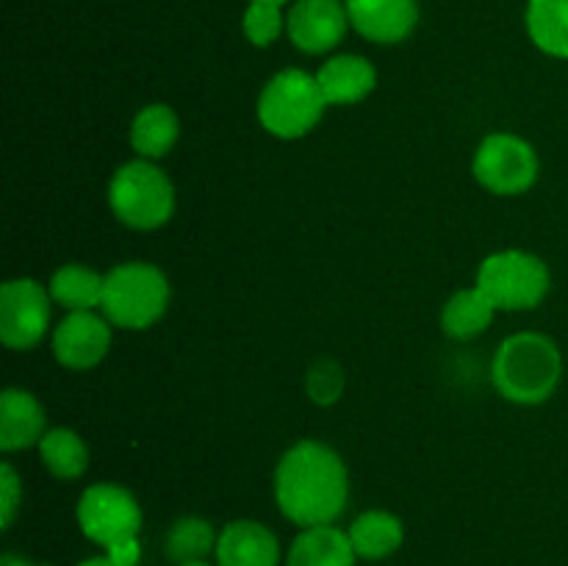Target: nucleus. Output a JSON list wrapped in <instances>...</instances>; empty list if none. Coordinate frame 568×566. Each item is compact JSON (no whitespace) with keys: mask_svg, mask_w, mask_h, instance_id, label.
<instances>
[{"mask_svg":"<svg viewBox=\"0 0 568 566\" xmlns=\"http://www.w3.org/2000/svg\"><path fill=\"white\" fill-rule=\"evenodd\" d=\"M305 388H308V397L316 405H333L344 392L342 366L331 358L314 361L308 370V377H305Z\"/></svg>","mask_w":568,"mask_h":566,"instance_id":"obj_25","label":"nucleus"},{"mask_svg":"<svg viewBox=\"0 0 568 566\" xmlns=\"http://www.w3.org/2000/svg\"><path fill=\"white\" fill-rule=\"evenodd\" d=\"M342 0H294L286 14V33L300 53L325 55L344 42L349 31Z\"/></svg>","mask_w":568,"mask_h":566,"instance_id":"obj_10","label":"nucleus"},{"mask_svg":"<svg viewBox=\"0 0 568 566\" xmlns=\"http://www.w3.org/2000/svg\"><path fill=\"white\" fill-rule=\"evenodd\" d=\"M105 555L111 560H116L120 566H139V560H142V544H139V538H128V542H120L105 549Z\"/></svg>","mask_w":568,"mask_h":566,"instance_id":"obj_27","label":"nucleus"},{"mask_svg":"<svg viewBox=\"0 0 568 566\" xmlns=\"http://www.w3.org/2000/svg\"><path fill=\"white\" fill-rule=\"evenodd\" d=\"M494 314H497V305L486 297L480 286L460 289L444 305L442 327L449 338L469 342V338L480 336L491 325Z\"/></svg>","mask_w":568,"mask_h":566,"instance_id":"obj_20","label":"nucleus"},{"mask_svg":"<svg viewBox=\"0 0 568 566\" xmlns=\"http://www.w3.org/2000/svg\"><path fill=\"white\" fill-rule=\"evenodd\" d=\"M50 297L67 311H98L103 305L105 275L83 264H64L48 283Z\"/></svg>","mask_w":568,"mask_h":566,"instance_id":"obj_19","label":"nucleus"},{"mask_svg":"<svg viewBox=\"0 0 568 566\" xmlns=\"http://www.w3.org/2000/svg\"><path fill=\"white\" fill-rule=\"evenodd\" d=\"M216 538H220V533L214 530V525L209 519H203V516H183V519H178L166 530V558L175 566L192 564V560H205L209 555H214Z\"/></svg>","mask_w":568,"mask_h":566,"instance_id":"obj_23","label":"nucleus"},{"mask_svg":"<svg viewBox=\"0 0 568 566\" xmlns=\"http://www.w3.org/2000/svg\"><path fill=\"white\" fill-rule=\"evenodd\" d=\"M316 81L327 105H353L375 92L377 70L366 55L338 53L316 70Z\"/></svg>","mask_w":568,"mask_h":566,"instance_id":"obj_15","label":"nucleus"},{"mask_svg":"<svg viewBox=\"0 0 568 566\" xmlns=\"http://www.w3.org/2000/svg\"><path fill=\"white\" fill-rule=\"evenodd\" d=\"M349 26L375 44H399L419 26L416 0H344Z\"/></svg>","mask_w":568,"mask_h":566,"instance_id":"obj_12","label":"nucleus"},{"mask_svg":"<svg viewBox=\"0 0 568 566\" xmlns=\"http://www.w3.org/2000/svg\"><path fill=\"white\" fill-rule=\"evenodd\" d=\"M0 566H33V564L28 558H22V555L6 553L3 558H0Z\"/></svg>","mask_w":568,"mask_h":566,"instance_id":"obj_28","label":"nucleus"},{"mask_svg":"<svg viewBox=\"0 0 568 566\" xmlns=\"http://www.w3.org/2000/svg\"><path fill=\"white\" fill-rule=\"evenodd\" d=\"M44 433H48L44 405L26 388H6L0 397V449L17 453V449L39 447Z\"/></svg>","mask_w":568,"mask_h":566,"instance_id":"obj_14","label":"nucleus"},{"mask_svg":"<svg viewBox=\"0 0 568 566\" xmlns=\"http://www.w3.org/2000/svg\"><path fill=\"white\" fill-rule=\"evenodd\" d=\"M78 566H120V564H116V560H111L109 555H94V558L81 560Z\"/></svg>","mask_w":568,"mask_h":566,"instance_id":"obj_29","label":"nucleus"},{"mask_svg":"<svg viewBox=\"0 0 568 566\" xmlns=\"http://www.w3.org/2000/svg\"><path fill=\"white\" fill-rule=\"evenodd\" d=\"M525 28L541 53L568 59V0H527Z\"/></svg>","mask_w":568,"mask_h":566,"instance_id":"obj_21","label":"nucleus"},{"mask_svg":"<svg viewBox=\"0 0 568 566\" xmlns=\"http://www.w3.org/2000/svg\"><path fill=\"white\" fill-rule=\"evenodd\" d=\"M170 281L148 261H125L105 272L100 314L122 331H148L170 305Z\"/></svg>","mask_w":568,"mask_h":566,"instance_id":"obj_3","label":"nucleus"},{"mask_svg":"<svg viewBox=\"0 0 568 566\" xmlns=\"http://www.w3.org/2000/svg\"><path fill=\"white\" fill-rule=\"evenodd\" d=\"M349 542L358 558L364 560H383L397 553L405 542V525L397 514L383 508L364 511L355 516V522L347 530Z\"/></svg>","mask_w":568,"mask_h":566,"instance_id":"obj_17","label":"nucleus"},{"mask_svg":"<svg viewBox=\"0 0 568 566\" xmlns=\"http://www.w3.org/2000/svg\"><path fill=\"white\" fill-rule=\"evenodd\" d=\"M250 3H275V6H286L288 0H250Z\"/></svg>","mask_w":568,"mask_h":566,"instance_id":"obj_30","label":"nucleus"},{"mask_svg":"<svg viewBox=\"0 0 568 566\" xmlns=\"http://www.w3.org/2000/svg\"><path fill=\"white\" fill-rule=\"evenodd\" d=\"M181 566H214V564H209V560H192V564H181Z\"/></svg>","mask_w":568,"mask_h":566,"instance_id":"obj_31","label":"nucleus"},{"mask_svg":"<svg viewBox=\"0 0 568 566\" xmlns=\"http://www.w3.org/2000/svg\"><path fill=\"white\" fill-rule=\"evenodd\" d=\"M560 377H564V355L547 333H514L494 353V386L516 405L547 403L558 392Z\"/></svg>","mask_w":568,"mask_h":566,"instance_id":"obj_2","label":"nucleus"},{"mask_svg":"<svg viewBox=\"0 0 568 566\" xmlns=\"http://www.w3.org/2000/svg\"><path fill=\"white\" fill-rule=\"evenodd\" d=\"M538 153L527 139L516 133H488L475 150L471 172L477 183L499 198H514L525 194L527 189L536 186L538 181Z\"/></svg>","mask_w":568,"mask_h":566,"instance_id":"obj_7","label":"nucleus"},{"mask_svg":"<svg viewBox=\"0 0 568 566\" xmlns=\"http://www.w3.org/2000/svg\"><path fill=\"white\" fill-rule=\"evenodd\" d=\"M242 31L255 48H270L286 33V14L275 3H247L242 17Z\"/></svg>","mask_w":568,"mask_h":566,"instance_id":"obj_24","label":"nucleus"},{"mask_svg":"<svg viewBox=\"0 0 568 566\" xmlns=\"http://www.w3.org/2000/svg\"><path fill=\"white\" fill-rule=\"evenodd\" d=\"M497 311H530L544 303L552 286L547 261L527 250H499L477 266V281Z\"/></svg>","mask_w":568,"mask_h":566,"instance_id":"obj_6","label":"nucleus"},{"mask_svg":"<svg viewBox=\"0 0 568 566\" xmlns=\"http://www.w3.org/2000/svg\"><path fill=\"white\" fill-rule=\"evenodd\" d=\"M349 499V472L325 442L300 438L275 466V503L297 527L333 525Z\"/></svg>","mask_w":568,"mask_h":566,"instance_id":"obj_1","label":"nucleus"},{"mask_svg":"<svg viewBox=\"0 0 568 566\" xmlns=\"http://www.w3.org/2000/svg\"><path fill=\"white\" fill-rule=\"evenodd\" d=\"M109 205L122 225L133 231H155L175 211V186L155 161H125L111 175Z\"/></svg>","mask_w":568,"mask_h":566,"instance_id":"obj_5","label":"nucleus"},{"mask_svg":"<svg viewBox=\"0 0 568 566\" xmlns=\"http://www.w3.org/2000/svg\"><path fill=\"white\" fill-rule=\"evenodd\" d=\"M37 449L44 469L59 481H75L89 469L87 442L70 427H50Z\"/></svg>","mask_w":568,"mask_h":566,"instance_id":"obj_22","label":"nucleus"},{"mask_svg":"<svg viewBox=\"0 0 568 566\" xmlns=\"http://www.w3.org/2000/svg\"><path fill=\"white\" fill-rule=\"evenodd\" d=\"M325 109L327 100L316 75L297 67L272 75L255 103L261 128L277 139H303L320 125Z\"/></svg>","mask_w":568,"mask_h":566,"instance_id":"obj_4","label":"nucleus"},{"mask_svg":"<svg viewBox=\"0 0 568 566\" xmlns=\"http://www.w3.org/2000/svg\"><path fill=\"white\" fill-rule=\"evenodd\" d=\"M20 503H22L20 477H17L14 466L3 464L0 466V525H3V530H9L11 527Z\"/></svg>","mask_w":568,"mask_h":566,"instance_id":"obj_26","label":"nucleus"},{"mask_svg":"<svg viewBox=\"0 0 568 566\" xmlns=\"http://www.w3.org/2000/svg\"><path fill=\"white\" fill-rule=\"evenodd\" d=\"M355 549L347 530L336 525L303 527L288 547L286 566H355Z\"/></svg>","mask_w":568,"mask_h":566,"instance_id":"obj_16","label":"nucleus"},{"mask_svg":"<svg viewBox=\"0 0 568 566\" xmlns=\"http://www.w3.org/2000/svg\"><path fill=\"white\" fill-rule=\"evenodd\" d=\"M75 516L83 536L103 549L139 538L142 530V505L120 483H94L83 488Z\"/></svg>","mask_w":568,"mask_h":566,"instance_id":"obj_8","label":"nucleus"},{"mask_svg":"<svg viewBox=\"0 0 568 566\" xmlns=\"http://www.w3.org/2000/svg\"><path fill=\"white\" fill-rule=\"evenodd\" d=\"M50 289L33 277H14L0 289V342L9 350H31L50 327Z\"/></svg>","mask_w":568,"mask_h":566,"instance_id":"obj_9","label":"nucleus"},{"mask_svg":"<svg viewBox=\"0 0 568 566\" xmlns=\"http://www.w3.org/2000/svg\"><path fill=\"white\" fill-rule=\"evenodd\" d=\"M214 558L216 566H277L281 542L261 522L236 519L220 530Z\"/></svg>","mask_w":568,"mask_h":566,"instance_id":"obj_13","label":"nucleus"},{"mask_svg":"<svg viewBox=\"0 0 568 566\" xmlns=\"http://www.w3.org/2000/svg\"><path fill=\"white\" fill-rule=\"evenodd\" d=\"M181 137V120L166 103H150L133 117L131 122V148L139 159L159 161L175 148Z\"/></svg>","mask_w":568,"mask_h":566,"instance_id":"obj_18","label":"nucleus"},{"mask_svg":"<svg viewBox=\"0 0 568 566\" xmlns=\"http://www.w3.org/2000/svg\"><path fill=\"white\" fill-rule=\"evenodd\" d=\"M33 566H53V564H33Z\"/></svg>","mask_w":568,"mask_h":566,"instance_id":"obj_32","label":"nucleus"},{"mask_svg":"<svg viewBox=\"0 0 568 566\" xmlns=\"http://www.w3.org/2000/svg\"><path fill=\"white\" fill-rule=\"evenodd\" d=\"M111 322L98 311H67L53 331V355L64 370H92L111 350Z\"/></svg>","mask_w":568,"mask_h":566,"instance_id":"obj_11","label":"nucleus"}]
</instances>
